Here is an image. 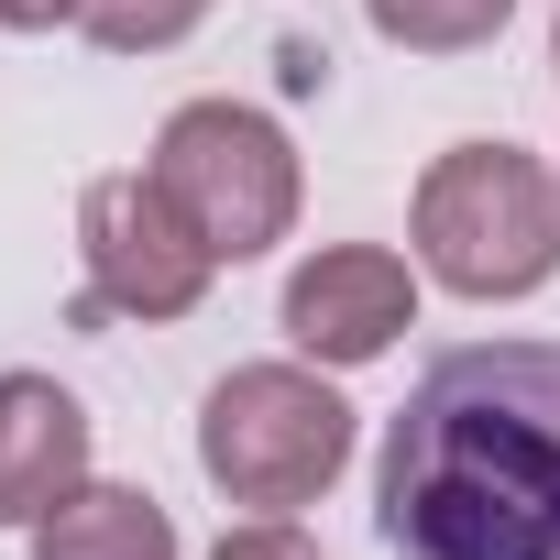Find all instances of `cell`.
<instances>
[{"mask_svg": "<svg viewBox=\"0 0 560 560\" xmlns=\"http://www.w3.org/2000/svg\"><path fill=\"white\" fill-rule=\"evenodd\" d=\"M396 560H560V341H462L385 418Z\"/></svg>", "mask_w": 560, "mask_h": 560, "instance_id": "1", "label": "cell"}, {"mask_svg": "<svg viewBox=\"0 0 560 560\" xmlns=\"http://www.w3.org/2000/svg\"><path fill=\"white\" fill-rule=\"evenodd\" d=\"M418 264L451 298H538L560 275V176L527 143H451L418 176Z\"/></svg>", "mask_w": 560, "mask_h": 560, "instance_id": "2", "label": "cell"}, {"mask_svg": "<svg viewBox=\"0 0 560 560\" xmlns=\"http://www.w3.org/2000/svg\"><path fill=\"white\" fill-rule=\"evenodd\" d=\"M352 462V407L341 385H319L308 363H242L209 385L198 407V472L242 505V516H298L341 483Z\"/></svg>", "mask_w": 560, "mask_h": 560, "instance_id": "3", "label": "cell"}, {"mask_svg": "<svg viewBox=\"0 0 560 560\" xmlns=\"http://www.w3.org/2000/svg\"><path fill=\"white\" fill-rule=\"evenodd\" d=\"M154 187L187 209V231L220 264H253L298 231V143L253 100H187L154 132Z\"/></svg>", "mask_w": 560, "mask_h": 560, "instance_id": "4", "label": "cell"}, {"mask_svg": "<svg viewBox=\"0 0 560 560\" xmlns=\"http://www.w3.org/2000/svg\"><path fill=\"white\" fill-rule=\"evenodd\" d=\"M78 253H89V319H143V330L187 319L209 298V275H220V253L154 187V165L143 176H100L78 198Z\"/></svg>", "mask_w": 560, "mask_h": 560, "instance_id": "5", "label": "cell"}, {"mask_svg": "<svg viewBox=\"0 0 560 560\" xmlns=\"http://www.w3.org/2000/svg\"><path fill=\"white\" fill-rule=\"evenodd\" d=\"M418 330V275L385 253V242H330L287 275V341L330 374L352 363H385L396 341Z\"/></svg>", "mask_w": 560, "mask_h": 560, "instance_id": "6", "label": "cell"}, {"mask_svg": "<svg viewBox=\"0 0 560 560\" xmlns=\"http://www.w3.org/2000/svg\"><path fill=\"white\" fill-rule=\"evenodd\" d=\"M89 483V407L56 374H0V527H45Z\"/></svg>", "mask_w": 560, "mask_h": 560, "instance_id": "7", "label": "cell"}, {"mask_svg": "<svg viewBox=\"0 0 560 560\" xmlns=\"http://www.w3.org/2000/svg\"><path fill=\"white\" fill-rule=\"evenodd\" d=\"M34 560H176V516L143 483H78L34 527Z\"/></svg>", "mask_w": 560, "mask_h": 560, "instance_id": "8", "label": "cell"}, {"mask_svg": "<svg viewBox=\"0 0 560 560\" xmlns=\"http://www.w3.org/2000/svg\"><path fill=\"white\" fill-rule=\"evenodd\" d=\"M363 12H374V34L407 45V56H472V45L505 34L516 0H363Z\"/></svg>", "mask_w": 560, "mask_h": 560, "instance_id": "9", "label": "cell"}, {"mask_svg": "<svg viewBox=\"0 0 560 560\" xmlns=\"http://www.w3.org/2000/svg\"><path fill=\"white\" fill-rule=\"evenodd\" d=\"M209 23V0H78V34L100 56H165Z\"/></svg>", "mask_w": 560, "mask_h": 560, "instance_id": "10", "label": "cell"}, {"mask_svg": "<svg viewBox=\"0 0 560 560\" xmlns=\"http://www.w3.org/2000/svg\"><path fill=\"white\" fill-rule=\"evenodd\" d=\"M209 560H319V549H308V538H298L287 516H253V527H231V538H220Z\"/></svg>", "mask_w": 560, "mask_h": 560, "instance_id": "11", "label": "cell"}, {"mask_svg": "<svg viewBox=\"0 0 560 560\" xmlns=\"http://www.w3.org/2000/svg\"><path fill=\"white\" fill-rule=\"evenodd\" d=\"M45 23H78V0H0V34H45Z\"/></svg>", "mask_w": 560, "mask_h": 560, "instance_id": "12", "label": "cell"}, {"mask_svg": "<svg viewBox=\"0 0 560 560\" xmlns=\"http://www.w3.org/2000/svg\"><path fill=\"white\" fill-rule=\"evenodd\" d=\"M549 67H560V23H549Z\"/></svg>", "mask_w": 560, "mask_h": 560, "instance_id": "13", "label": "cell"}]
</instances>
